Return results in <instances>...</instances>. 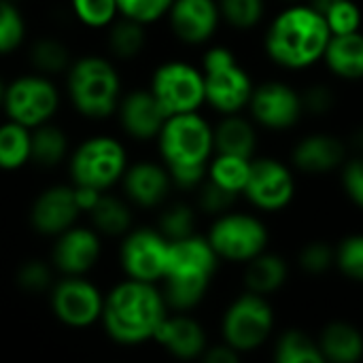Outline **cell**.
<instances>
[{
  "label": "cell",
  "instance_id": "1",
  "mask_svg": "<svg viewBox=\"0 0 363 363\" xmlns=\"http://www.w3.org/2000/svg\"><path fill=\"white\" fill-rule=\"evenodd\" d=\"M332 32L325 17L308 2L287 4L264 34L266 55L285 70H306L323 62Z\"/></svg>",
  "mask_w": 363,
  "mask_h": 363
},
{
  "label": "cell",
  "instance_id": "2",
  "mask_svg": "<svg viewBox=\"0 0 363 363\" xmlns=\"http://www.w3.org/2000/svg\"><path fill=\"white\" fill-rule=\"evenodd\" d=\"M155 143L172 187L198 189L206 181L215 145L213 125L200 113L168 117Z\"/></svg>",
  "mask_w": 363,
  "mask_h": 363
},
{
  "label": "cell",
  "instance_id": "3",
  "mask_svg": "<svg viewBox=\"0 0 363 363\" xmlns=\"http://www.w3.org/2000/svg\"><path fill=\"white\" fill-rule=\"evenodd\" d=\"M166 317L168 304L162 291L153 283L128 279L104 298L100 319L115 342L140 345L155 338Z\"/></svg>",
  "mask_w": 363,
  "mask_h": 363
},
{
  "label": "cell",
  "instance_id": "4",
  "mask_svg": "<svg viewBox=\"0 0 363 363\" xmlns=\"http://www.w3.org/2000/svg\"><path fill=\"white\" fill-rule=\"evenodd\" d=\"M217 262L219 257L204 236L191 234L183 240L170 242L168 266L162 279V296L168 308L185 313L198 306L208 291Z\"/></svg>",
  "mask_w": 363,
  "mask_h": 363
},
{
  "label": "cell",
  "instance_id": "5",
  "mask_svg": "<svg viewBox=\"0 0 363 363\" xmlns=\"http://www.w3.org/2000/svg\"><path fill=\"white\" fill-rule=\"evenodd\" d=\"M66 94L83 119L106 121L115 117L123 96L121 74L104 55H81L66 70Z\"/></svg>",
  "mask_w": 363,
  "mask_h": 363
},
{
  "label": "cell",
  "instance_id": "6",
  "mask_svg": "<svg viewBox=\"0 0 363 363\" xmlns=\"http://www.w3.org/2000/svg\"><path fill=\"white\" fill-rule=\"evenodd\" d=\"M204 98L206 104L223 115L242 113L249 106L255 83L232 49L215 45L202 55Z\"/></svg>",
  "mask_w": 363,
  "mask_h": 363
},
{
  "label": "cell",
  "instance_id": "7",
  "mask_svg": "<svg viewBox=\"0 0 363 363\" xmlns=\"http://www.w3.org/2000/svg\"><path fill=\"white\" fill-rule=\"evenodd\" d=\"M123 143L111 134H94L81 140L68 155V172L74 187L108 191L121 183L128 168Z\"/></svg>",
  "mask_w": 363,
  "mask_h": 363
},
{
  "label": "cell",
  "instance_id": "8",
  "mask_svg": "<svg viewBox=\"0 0 363 363\" xmlns=\"http://www.w3.org/2000/svg\"><path fill=\"white\" fill-rule=\"evenodd\" d=\"M62 96L53 79L38 72H26L6 81L2 113L9 121H15L28 130L53 121L60 108Z\"/></svg>",
  "mask_w": 363,
  "mask_h": 363
},
{
  "label": "cell",
  "instance_id": "9",
  "mask_svg": "<svg viewBox=\"0 0 363 363\" xmlns=\"http://www.w3.org/2000/svg\"><path fill=\"white\" fill-rule=\"evenodd\" d=\"M147 89L168 117L200 113V108L206 104L202 70L185 60L162 62L153 70Z\"/></svg>",
  "mask_w": 363,
  "mask_h": 363
},
{
  "label": "cell",
  "instance_id": "10",
  "mask_svg": "<svg viewBox=\"0 0 363 363\" xmlns=\"http://www.w3.org/2000/svg\"><path fill=\"white\" fill-rule=\"evenodd\" d=\"M206 240L219 259L247 264L266 251L268 230L255 215L230 211L215 219Z\"/></svg>",
  "mask_w": 363,
  "mask_h": 363
},
{
  "label": "cell",
  "instance_id": "11",
  "mask_svg": "<svg viewBox=\"0 0 363 363\" xmlns=\"http://www.w3.org/2000/svg\"><path fill=\"white\" fill-rule=\"evenodd\" d=\"M274 313L270 302L257 294H242L236 298L223 315L221 332L228 347L238 353H251L259 349L272 334Z\"/></svg>",
  "mask_w": 363,
  "mask_h": 363
},
{
  "label": "cell",
  "instance_id": "12",
  "mask_svg": "<svg viewBox=\"0 0 363 363\" xmlns=\"http://www.w3.org/2000/svg\"><path fill=\"white\" fill-rule=\"evenodd\" d=\"M247 108L251 121L270 132L291 130L304 115L302 94L294 89L289 83L277 79L255 85Z\"/></svg>",
  "mask_w": 363,
  "mask_h": 363
},
{
  "label": "cell",
  "instance_id": "13",
  "mask_svg": "<svg viewBox=\"0 0 363 363\" xmlns=\"http://www.w3.org/2000/svg\"><path fill=\"white\" fill-rule=\"evenodd\" d=\"M242 196L264 213L283 211L296 196L294 170L274 157H257L251 162V174Z\"/></svg>",
  "mask_w": 363,
  "mask_h": 363
},
{
  "label": "cell",
  "instance_id": "14",
  "mask_svg": "<svg viewBox=\"0 0 363 363\" xmlns=\"http://www.w3.org/2000/svg\"><path fill=\"white\" fill-rule=\"evenodd\" d=\"M170 242L151 228L130 230L121 245V266L132 281L153 283L162 281L168 266Z\"/></svg>",
  "mask_w": 363,
  "mask_h": 363
},
{
  "label": "cell",
  "instance_id": "15",
  "mask_svg": "<svg viewBox=\"0 0 363 363\" xmlns=\"http://www.w3.org/2000/svg\"><path fill=\"white\" fill-rule=\"evenodd\" d=\"M104 298L83 277H66L51 289V308L68 328H89L102 317Z\"/></svg>",
  "mask_w": 363,
  "mask_h": 363
},
{
  "label": "cell",
  "instance_id": "16",
  "mask_svg": "<svg viewBox=\"0 0 363 363\" xmlns=\"http://www.w3.org/2000/svg\"><path fill=\"white\" fill-rule=\"evenodd\" d=\"M166 19L174 38L198 47L217 34L221 13L217 0H174Z\"/></svg>",
  "mask_w": 363,
  "mask_h": 363
},
{
  "label": "cell",
  "instance_id": "17",
  "mask_svg": "<svg viewBox=\"0 0 363 363\" xmlns=\"http://www.w3.org/2000/svg\"><path fill=\"white\" fill-rule=\"evenodd\" d=\"M115 117L123 134L136 143L155 140L168 119V115L149 89H134L123 94Z\"/></svg>",
  "mask_w": 363,
  "mask_h": 363
},
{
  "label": "cell",
  "instance_id": "18",
  "mask_svg": "<svg viewBox=\"0 0 363 363\" xmlns=\"http://www.w3.org/2000/svg\"><path fill=\"white\" fill-rule=\"evenodd\" d=\"M81 215L72 185H51L36 196L30 208V223L43 236H60Z\"/></svg>",
  "mask_w": 363,
  "mask_h": 363
},
{
  "label": "cell",
  "instance_id": "19",
  "mask_svg": "<svg viewBox=\"0 0 363 363\" xmlns=\"http://www.w3.org/2000/svg\"><path fill=\"white\" fill-rule=\"evenodd\" d=\"M100 253H102L100 234L94 228L72 225L70 230L55 236L51 262L66 277H83L96 266Z\"/></svg>",
  "mask_w": 363,
  "mask_h": 363
},
{
  "label": "cell",
  "instance_id": "20",
  "mask_svg": "<svg viewBox=\"0 0 363 363\" xmlns=\"http://www.w3.org/2000/svg\"><path fill=\"white\" fill-rule=\"evenodd\" d=\"M121 185L125 198L140 208H155L164 204L172 189V181L166 166L162 162L151 160L128 164Z\"/></svg>",
  "mask_w": 363,
  "mask_h": 363
},
{
  "label": "cell",
  "instance_id": "21",
  "mask_svg": "<svg viewBox=\"0 0 363 363\" xmlns=\"http://www.w3.org/2000/svg\"><path fill=\"white\" fill-rule=\"evenodd\" d=\"M347 162V145L328 132H315L298 140L291 151V164L302 174H328Z\"/></svg>",
  "mask_w": 363,
  "mask_h": 363
},
{
  "label": "cell",
  "instance_id": "22",
  "mask_svg": "<svg viewBox=\"0 0 363 363\" xmlns=\"http://www.w3.org/2000/svg\"><path fill=\"white\" fill-rule=\"evenodd\" d=\"M153 340L177 359H198L208 349L204 328L187 315H168Z\"/></svg>",
  "mask_w": 363,
  "mask_h": 363
},
{
  "label": "cell",
  "instance_id": "23",
  "mask_svg": "<svg viewBox=\"0 0 363 363\" xmlns=\"http://www.w3.org/2000/svg\"><path fill=\"white\" fill-rule=\"evenodd\" d=\"M213 145H215V153L253 160L257 149L255 123L242 117L240 113L223 115L221 121L213 128Z\"/></svg>",
  "mask_w": 363,
  "mask_h": 363
},
{
  "label": "cell",
  "instance_id": "24",
  "mask_svg": "<svg viewBox=\"0 0 363 363\" xmlns=\"http://www.w3.org/2000/svg\"><path fill=\"white\" fill-rule=\"evenodd\" d=\"M330 72L342 81H362L363 79V32L336 34L330 38V45L323 55Z\"/></svg>",
  "mask_w": 363,
  "mask_h": 363
},
{
  "label": "cell",
  "instance_id": "25",
  "mask_svg": "<svg viewBox=\"0 0 363 363\" xmlns=\"http://www.w3.org/2000/svg\"><path fill=\"white\" fill-rule=\"evenodd\" d=\"M319 349L328 363H359L363 359V334L347 321H334L323 328Z\"/></svg>",
  "mask_w": 363,
  "mask_h": 363
},
{
  "label": "cell",
  "instance_id": "26",
  "mask_svg": "<svg viewBox=\"0 0 363 363\" xmlns=\"http://www.w3.org/2000/svg\"><path fill=\"white\" fill-rule=\"evenodd\" d=\"M287 274H289V270H287L285 259L274 255V253L264 251L255 259L247 262L245 285H247V291L266 298V296L279 291L285 285Z\"/></svg>",
  "mask_w": 363,
  "mask_h": 363
},
{
  "label": "cell",
  "instance_id": "27",
  "mask_svg": "<svg viewBox=\"0 0 363 363\" xmlns=\"http://www.w3.org/2000/svg\"><path fill=\"white\" fill-rule=\"evenodd\" d=\"M28 60H30L32 72H38L49 79L55 74H66V70L74 62L70 47L55 36L36 38L28 49Z\"/></svg>",
  "mask_w": 363,
  "mask_h": 363
},
{
  "label": "cell",
  "instance_id": "28",
  "mask_svg": "<svg viewBox=\"0 0 363 363\" xmlns=\"http://www.w3.org/2000/svg\"><path fill=\"white\" fill-rule=\"evenodd\" d=\"M70 155L68 134L53 121L32 130V164L40 168H55Z\"/></svg>",
  "mask_w": 363,
  "mask_h": 363
},
{
  "label": "cell",
  "instance_id": "29",
  "mask_svg": "<svg viewBox=\"0 0 363 363\" xmlns=\"http://www.w3.org/2000/svg\"><path fill=\"white\" fill-rule=\"evenodd\" d=\"M32 162V130L4 121L0 123V170L15 172Z\"/></svg>",
  "mask_w": 363,
  "mask_h": 363
},
{
  "label": "cell",
  "instance_id": "30",
  "mask_svg": "<svg viewBox=\"0 0 363 363\" xmlns=\"http://www.w3.org/2000/svg\"><path fill=\"white\" fill-rule=\"evenodd\" d=\"M89 217H91L94 230L102 236H125L132 230L130 206L123 200L108 196L106 191L89 211Z\"/></svg>",
  "mask_w": 363,
  "mask_h": 363
},
{
  "label": "cell",
  "instance_id": "31",
  "mask_svg": "<svg viewBox=\"0 0 363 363\" xmlns=\"http://www.w3.org/2000/svg\"><path fill=\"white\" fill-rule=\"evenodd\" d=\"M106 45L113 57L117 60H134L145 51L147 45V26L136 23L125 17H117L108 28Z\"/></svg>",
  "mask_w": 363,
  "mask_h": 363
},
{
  "label": "cell",
  "instance_id": "32",
  "mask_svg": "<svg viewBox=\"0 0 363 363\" xmlns=\"http://www.w3.org/2000/svg\"><path fill=\"white\" fill-rule=\"evenodd\" d=\"M251 162L247 157H238V155H223V153H215L211 164H208V172L206 179L213 181L215 185H219L221 189L234 194V196H242L249 174H251Z\"/></svg>",
  "mask_w": 363,
  "mask_h": 363
},
{
  "label": "cell",
  "instance_id": "33",
  "mask_svg": "<svg viewBox=\"0 0 363 363\" xmlns=\"http://www.w3.org/2000/svg\"><path fill=\"white\" fill-rule=\"evenodd\" d=\"M274 363H328L319 342L302 330H287L277 340Z\"/></svg>",
  "mask_w": 363,
  "mask_h": 363
},
{
  "label": "cell",
  "instance_id": "34",
  "mask_svg": "<svg viewBox=\"0 0 363 363\" xmlns=\"http://www.w3.org/2000/svg\"><path fill=\"white\" fill-rule=\"evenodd\" d=\"M26 17L13 0H0V57L15 53L26 40Z\"/></svg>",
  "mask_w": 363,
  "mask_h": 363
},
{
  "label": "cell",
  "instance_id": "35",
  "mask_svg": "<svg viewBox=\"0 0 363 363\" xmlns=\"http://www.w3.org/2000/svg\"><path fill=\"white\" fill-rule=\"evenodd\" d=\"M221 21L236 30H253L262 23L266 0H217Z\"/></svg>",
  "mask_w": 363,
  "mask_h": 363
},
{
  "label": "cell",
  "instance_id": "36",
  "mask_svg": "<svg viewBox=\"0 0 363 363\" xmlns=\"http://www.w3.org/2000/svg\"><path fill=\"white\" fill-rule=\"evenodd\" d=\"M74 19L89 30H106L117 17V0H70Z\"/></svg>",
  "mask_w": 363,
  "mask_h": 363
},
{
  "label": "cell",
  "instance_id": "37",
  "mask_svg": "<svg viewBox=\"0 0 363 363\" xmlns=\"http://www.w3.org/2000/svg\"><path fill=\"white\" fill-rule=\"evenodd\" d=\"M196 228V213L191 206L187 204H172L168 206L162 215H160V225H157V232L168 240V242H174V240H183L194 232Z\"/></svg>",
  "mask_w": 363,
  "mask_h": 363
},
{
  "label": "cell",
  "instance_id": "38",
  "mask_svg": "<svg viewBox=\"0 0 363 363\" xmlns=\"http://www.w3.org/2000/svg\"><path fill=\"white\" fill-rule=\"evenodd\" d=\"M174 0H117L119 17L132 19L143 26L157 23L166 19Z\"/></svg>",
  "mask_w": 363,
  "mask_h": 363
},
{
  "label": "cell",
  "instance_id": "39",
  "mask_svg": "<svg viewBox=\"0 0 363 363\" xmlns=\"http://www.w3.org/2000/svg\"><path fill=\"white\" fill-rule=\"evenodd\" d=\"M334 266L347 279L363 283V234H351L336 247Z\"/></svg>",
  "mask_w": 363,
  "mask_h": 363
},
{
  "label": "cell",
  "instance_id": "40",
  "mask_svg": "<svg viewBox=\"0 0 363 363\" xmlns=\"http://www.w3.org/2000/svg\"><path fill=\"white\" fill-rule=\"evenodd\" d=\"M323 17H325L328 26H330L332 36L362 32L363 15L359 4L355 0H342L338 4H334Z\"/></svg>",
  "mask_w": 363,
  "mask_h": 363
},
{
  "label": "cell",
  "instance_id": "41",
  "mask_svg": "<svg viewBox=\"0 0 363 363\" xmlns=\"http://www.w3.org/2000/svg\"><path fill=\"white\" fill-rule=\"evenodd\" d=\"M334 257H336L334 247H330L328 242L315 240V242H308L300 251V266L308 274H323L334 266Z\"/></svg>",
  "mask_w": 363,
  "mask_h": 363
},
{
  "label": "cell",
  "instance_id": "42",
  "mask_svg": "<svg viewBox=\"0 0 363 363\" xmlns=\"http://www.w3.org/2000/svg\"><path fill=\"white\" fill-rule=\"evenodd\" d=\"M238 196L221 189L219 185H215L213 181H204L200 187H198V202H200V208L208 215H223V213H230V208L234 206Z\"/></svg>",
  "mask_w": 363,
  "mask_h": 363
},
{
  "label": "cell",
  "instance_id": "43",
  "mask_svg": "<svg viewBox=\"0 0 363 363\" xmlns=\"http://www.w3.org/2000/svg\"><path fill=\"white\" fill-rule=\"evenodd\" d=\"M17 283L23 291L30 294H40L53 285V270L45 262H28L19 268L17 272Z\"/></svg>",
  "mask_w": 363,
  "mask_h": 363
},
{
  "label": "cell",
  "instance_id": "44",
  "mask_svg": "<svg viewBox=\"0 0 363 363\" xmlns=\"http://www.w3.org/2000/svg\"><path fill=\"white\" fill-rule=\"evenodd\" d=\"M342 187L349 200L363 211V155L347 160L342 166Z\"/></svg>",
  "mask_w": 363,
  "mask_h": 363
},
{
  "label": "cell",
  "instance_id": "45",
  "mask_svg": "<svg viewBox=\"0 0 363 363\" xmlns=\"http://www.w3.org/2000/svg\"><path fill=\"white\" fill-rule=\"evenodd\" d=\"M334 102H336L334 91L328 85H323V83L313 85L306 91H302L304 113H311V115H328L334 108Z\"/></svg>",
  "mask_w": 363,
  "mask_h": 363
},
{
  "label": "cell",
  "instance_id": "46",
  "mask_svg": "<svg viewBox=\"0 0 363 363\" xmlns=\"http://www.w3.org/2000/svg\"><path fill=\"white\" fill-rule=\"evenodd\" d=\"M200 359L202 363H240V353L223 342V345L206 349Z\"/></svg>",
  "mask_w": 363,
  "mask_h": 363
},
{
  "label": "cell",
  "instance_id": "47",
  "mask_svg": "<svg viewBox=\"0 0 363 363\" xmlns=\"http://www.w3.org/2000/svg\"><path fill=\"white\" fill-rule=\"evenodd\" d=\"M102 194L104 191H98V189H91V187H74V198H77V204H79L81 213H89L96 206V202L100 200Z\"/></svg>",
  "mask_w": 363,
  "mask_h": 363
},
{
  "label": "cell",
  "instance_id": "48",
  "mask_svg": "<svg viewBox=\"0 0 363 363\" xmlns=\"http://www.w3.org/2000/svg\"><path fill=\"white\" fill-rule=\"evenodd\" d=\"M313 9H317L321 15H325L334 4H338V2H342V0H306Z\"/></svg>",
  "mask_w": 363,
  "mask_h": 363
},
{
  "label": "cell",
  "instance_id": "49",
  "mask_svg": "<svg viewBox=\"0 0 363 363\" xmlns=\"http://www.w3.org/2000/svg\"><path fill=\"white\" fill-rule=\"evenodd\" d=\"M353 145H355L357 149H362L363 151V128L355 132V136H353Z\"/></svg>",
  "mask_w": 363,
  "mask_h": 363
},
{
  "label": "cell",
  "instance_id": "50",
  "mask_svg": "<svg viewBox=\"0 0 363 363\" xmlns=\"http://www.w3.org/2000/svg\"><path fill=\"white\" fill-rule=\"evenodd\" d=\"M4 91H6V81L0 77V108H2V102H4Z\"/></svg>",
  "mask_w": 363,
  "mask_h": 363
},
{
  "label": "cell",
  "instance_id": "51",
  "mask_svg": "<svg viewBox=\"0 0 363 363\" xmlns=\"http://www.w3.org/2000/svg\"><path fill=\"white\" fill-rule=\"evenodd\" d=\"M283 2H287V4H294V2H304V0H283Z\"/></svg>",
  "mask_w": 363,
  "mask_h": 363
}]
</instances>
